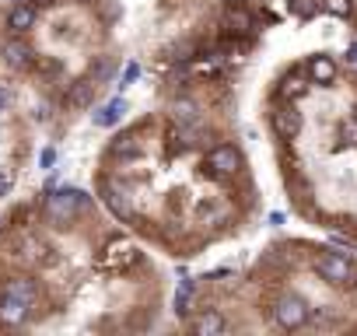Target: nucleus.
Wrapping results in <instances>:
<instances>
[{"mask_svg":"<svg viewBox=\"0 0 357 336\" xmlns=\"http://www.w3.org/2000/svg\"><path fill=\"white\" fill-rule=\"evenodd\" d=\"M84 207H88V197L81 190H60V193H53L46 200V214L53 221H74Z\"/></svg>","mask_w":357,"mask_h":336,"instance_id":"f257e3e1","label":"nucleus"},{"mask_svg":"<svg viewBox=\"0 0 357 336\" xmlns=\"http://www.w3.org/2000/svg\"><path fill=\"white\" fill-rule=\"evenodd\" d=\"M204 168L211 176H218V179H228V176H235L238 168H242V154L235 151V147H228V144H221V147H214L211 154H207V161H204Z\"/></svg>","mask_w":357,"mask_h":336,"instance_id":"f03ea898","label":"nucleus"},{"mask_svg":"<svg viewBox=\"0 0 357 336\" xmlns=\"http://www.w3.org/2000/svg\"><path fill=\"white\" fill-rule=\"evenodd\" d=\"M273 315H277V322H280L284 329H301V326L308 322V305H305L298 294H284V298L277 301Z\"/></svg>","mask_w":357,"mask_h":336,"instance_id":"7ed1b4c3","label":"nucleus"},{"mask_svg":"<svg viewBox=\"0 0 357 336\" xmlns=\"http://www.w3.org/2000/svg\"><path fill=\"white\" fill-rule=\"evenodd\" d=\"M315 270H319V277L329 280V284H347V280L354 277L350 259L340 256V252H326V256H319V259H315Z\"/></svg>","mask_w":357,"mask_h":336,"instance_id":"20e7f679","label":"nucleus"},{"mask_svg":"<svg viewBox=\"0 0 357 336\" xmlns=\"http://www.w3.org/2000/svg\"><path fill=\"white\" fill-rule=\"evenodd\" d=\"M102 200L119 221H133V200L119 183H102Z\"/></svg>","mask_w":357,"mask_h":336,"instance_id":"39448f33","label":"nucleus"},{"mask_svg":"<svg viewBox=\"0 0 357 336\" xmlns=\"http://www.w3.org/2000/svg\"><path fill=\"white\" fill-rule=\"evenodd\" d=\"M270 119H273V130H277L280 137H287V140L301 133V112H298L294 105H280V109H273Z\"/></svg>","mask_w":357,"mask_h":336,"instance_id":"423d86ee","label":"nucleus"},{"mask_svg":"<svg viewBox=\"0 0 357 336\" xmlns=\"http://www.w3.org/2000/svg\"><path fill=\"white\" fill-rule=\"evenodd\" d=\"M29 308L32 305H25L11 294H0V326H22L29 319Z\"/></svg>","mask_w":357,"mask_h":336,"instance_id":"0eeeda50","label":"nucleus"},{"mask_svg":"<svg viewBox=\"0 0 357 336\" xmlns=\"http://www.w3.org/2000/svg\"><path fill=\"white\" fill-rule=\"evenodd\" d=\"M133 259H137L133 242H123V238L109 242V249H105V266H130Z\"/></svg>","mask_w":357,"mask_h":336,"instance_id":"6e6552de","label":"nucleus"},{"mask_svg":"<svg viewBox=\"0 0 357 336\" xmlns=\"http://www.w3.org/2000/svg\"><path fill=\"white\" fill-rule=\"evenodd\" d=\"M32 25H36V8H32V4H15L11 15H8V29L22 36V32H29Z\"/></svg>","mask_w":357,"mask_h":336,"instance_id":"1a4fd4ad","label":"nucleus"},{"mask_svg":"<svg viewBox=\"0 0 357 336\" xmlns=\"http://www.w3.org/2000/svg\"><path fill=\"white\" fill-rule=\"evenodd\" d=\"M308 77H312L315 84H333V81H336V63H333L329 56H312V60H308Z\"/></svg>","mask_w":357,"mask_h":336,"instance_id":"9d476101","label":"nucleus"},{"mask_svg":"<svg viewBox=\"0 0 357 336\" xmlns=\"http://www.w3.org/2000/svg\"><path fill=\"white\" fill-rule=\"evenodd\" d=\"M193 333H197V336H218V333H225V315H218V312L197 315V319H193Z\"/></svg>","mask_w":357,"mask_h":336,"instance_id":"9b49d317","label":"nucleus"},{"mask_svg":"<svg viewBox=\"0 0 357 336\" xmlns=\"http://www.w3.org/2000/svg\"><path fill=\"white\" fill-rule=\"evenodd\" d=\"M4 60H8V67H29L32 63V49L22 43V39H11L8 46H4Z\"/></svg>","mask_w":357,"mask_h":336,"instance_id":"f8f14e48","label":"nucleus"},{"mask_svg":"<svg viewBox=\"0 0 357 336\" xmlns=\"http://www.w3.org/2000/svg\"><path fill=\"white\" fill-rule=\"evenodd\" d=\"M4 294H11V298L32 305V301H36V280H29V277H15V280L4 284Z\"/></svg>","mask_w":357,"mask_h":336,"instance_id":"ddd939ff","label":"nucleus"},{"mask_svg":"<svg viewBox=\"0 0 357 336\" xmlns=\"http://www.w3.org/2000/svg\"><path fill=\"white\" fill-rule=\"evenodd\" d=\"M172 119L175 123H197L200 119V105L193 98H178V102H172Z\"/></svg>","mask_w":357,"mask_h":336,"instance_id":"4468645a","label":"nucleus"},{"mask_svg":"<svg viewBox=\"0 0 357 336\" xmlns=\"http://www.w3.org/2000/svg\"><path fill=\"white\" fill-rule=\"evenodd\" d=\"M123 112H126V102H123V98H112L105 109L95 112V123H98V126H116V123L123 119Z\"/></svg>","mask_w":357,"mask_h":336,"instance_id":"2eb2a0df","label":"nucleus"},{"mask_svg":"<svg viewBox=\"0 0 357 336\" xmlns=\"http://www.w3.org/2000/svg\"><path fill=\"white\" fill-rule=\"evenodd\" d=\"M112 158H137L140 154V140H137V133H123V137H116L112 140Z\"/></svg>","mask_w":357,"mask_h":336,"instance_id":"dca6fc26","label":"nucleus"},{"mask_svg":"<svg viewBox=\"0 0 357 336\" xmlns=\"http://www.w3.org/2000/svg\"><path fill=\"white\" fill-rule=\"evenodd\" d=\"M95 81H77L74 88H70V95H67V105H74V109H84L88 102H91V95H95Z\"/></svg>","mask_w":357,"mask_h":336,"instance_id":"f3484780","label":"nucleus"},{"mask_svg":"<svg viewBox=\"0 0 357 336\" xmlns=\"http://www.w3.org/2000/svg\"><path fill=\"white\" fill-rule=\"evenodd\" d=\"M228 25H231L238 36H245V32H252V15H249L245 8H228Z\"/></svg>","mask_w":357,"mask_h":336,"instance_id":"a211bd4d","label":"nucleus"},{"mask_svg":"<svg viewBox=\"0 0 357 336\" xmlns=\"http://www.w3.org/2000/svg\"><path fill=\"white\" fill-rule=\"evenodd\" d=\"M280 95H284V98H298V95H305V81H301L298 74L287 77V81L280 84Z\"/></svg>","mask_w":357,"mask_h":336,"instance_id":"6ab92c4d","label":"nucleus"},{"mask_svg":"<svg viewBox=\"0 0 357 336\" xmlns=\"http://www.w3.org/2000/svg\"><path fill=\"white\" fill-rule=\"evenodd\" d=\"M319 4H322L329 15H336V18H347V15H350V0H319Z\"/></svg>","mask_w":357,"mask_h":336,"instance_id":"aec40b11","label":"nucleus"},{"mask_svg":"<svg viewBox=\"0 0 357 336\" xmlns=\"http://www.w3.org/2000/svg\"><path fill=\"white\" fill-rule=\"evenodd\" d=\"M291 11L298 18H312L315 15V0H291Z\"/></svg>","mask_w":357,"mask_h":336,"instance_id":"412c9836","label":"nucleus"},{"mask_svg":"<svg viewBox=\"0 0 357 336\" xmlns=\"http://www.w3.org/2000/svg\"><path fill=\"white\" fill-rule=\"evenodd\" d=\"M11 186H15V172L11 168H0V197H8Z\"/></svg>","mask_w":357,"mask_h":336,"instance_id":"4be33fe9","label":"nucleus"},{"mask_svg":"<svg viewBox=\"0 0 357 336\" xmlns=\"http://www.w3.org/2000/svg\"><path fill=\"white\" fill-rule=\"evenodd\" d=\"M11 102H15V95H11V88H8V84H0V112H4V109H8Z\"/></svg>","mask_w":357,"mask_h":336,"instance_id":"5701e85b","label":"nucleus"},{"mask_svg":"<svg viewBox=\"0 0 357 336\" xmlns=\"http://www.w3.org/2000/svg\"><path fill=\"white\" fill-rule=\"evenodd\" d=\"M56 161V151H43V168H50Z\"/></svg>","mask_w":357,"mask_h":336,"instance_id":"b1692460","label":"nucleus"},{"mask_svg":"<svg viewBox=\"0 0 357 336\" xmlns=\"http://www.w3.org/2000/svg\"><path fill=\"white\" fill-rule=\"evenodd\" d=\"M133 77H137V67H133V63H130V67H126V77H123V84H130V81H133Z\"/></svg>","mask_w":357,"mask_h":336,"instance_id":"393cba45","label":"nucleus"},{"mask_svg":"<svg viewBox=\"0 0 357 336\" xmlns=\"http://www.w3.org/2000/svg\"><path fill=\"white\" fill-rule=\"evenodd\" d=\"M347 60H350V63H357V43H354V46L347 49Z\"/></svg>","mask_w":357,"mask_h":336,"instance_id":"a878e982","label":"nucleus"},{"mask_svg":"<svg viewBox=\"0 0 357 336\" xmlns=\"http://www.w3.org/2000/svg\"><path fill=\"white\" fill-rule=\"evenodd\" d=\"M39 4H50V0H39Z\"/></svg>","mask_w":357,"mask_h":336,"instance_id":"bb28decb","label":"nucleus"}]
</instances>
